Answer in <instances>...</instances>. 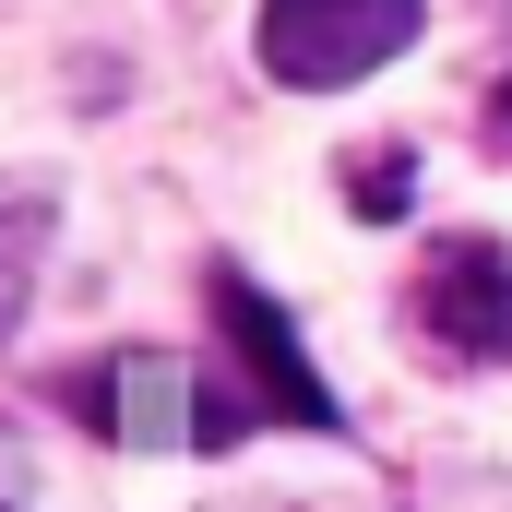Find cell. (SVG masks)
Listing matches in <instances>:
<instances>
[{"instance_id": "3957f363", "label": "cell", "mask_w": 512, "mask_h": 512, "mask_svg": "<svg viewBox=\"0 0 512 512\" xmlns=\"http://www.w3.org/2000/svg\"><path fill=\"white\" fill-rule=\"evenodd\" d=\"M417 322L441 358H512V251L501 239H441L417 262Z\"/></svg>"}, {"instance_id": "52a82bcc", "label": "cell", "mask_w": 512, "mask_h": 512, "mask_svg": "<svg viewBox=\"0 0 512 512\" xmlns=\"http://www.w3.org/2000/svg\"><path fill=\"white\" fill-rule=\"evenodd\" d=\"M501 131H512V84H501Z\"/></svg>"}, {"instance_id": "7a4b0ae2", "label": "cell", "mask_w": 512, "mask_h": 512, "mask_svg": "<svg viewBox=\"0 0 512 512\" xmlns=\"http://www.w3.org/2000/svg\"><path fill=\"white\" fill-rule=\"evenodd\" d=\"M96 405H108V429H120V441H143V453H227V441L251 429L227 382H203L191 358H155V346L108 358Z\"/></svg>"}, {"instance_id": "5b68a950", "label": "cell", "mask_w": 512, "mask_h": 512, "mask_svg": "<svg viewBox=\"0 0 512 512\" xmlns=\"http://www.w3.org/2000/svg\"><path fill=\"white\" fill-rule=\"evenodd\" d=\"M405 191H417V167H405V155H346V203H358V215H393Z\"/></svg>"}, {"instance_id": "6da1fadb", "label": "cell", "mask_w": 512, "mask_h": 512, "mask_svg": "<svg viewBox=\"0 0 512 512\" xmlns=\"http://www.w3.org/2000/svg\"><path fill=\"white\" fill-rule=\"evenodd\" d=\"M417 24H429V0H262V72L298 96H334V84L405 60Z\"/></svg>"}, {"instance_id": "277c9868", "label": "cell", "mask_w": 512, "mask_h": 512, "mask_svg": "<svg viewBox=\"0 0 512 512\" xmlns=\"http://www.w3.org/2000/svg\"><path fill=\"white\" fill-rule=\"evenodd\" d=\"M203 286H215V322H227V346L251 358L262 405H286V417H310V429H322V417H334V393L310 382V358H298V334H286V310L262 298V286H251V274H239V262H215Z\"/></svg>"}, {"instance_id": "8992f818", "label": "cell", "mask_w": 512, "mask_h": 512, "mask_svg": "<svg viewBox=\"0 0 512 512\" xmlns=\"http://www.w3.org/2000/svg\"><path fill=\"white\" fill-rule=\"evenodd\" d=\"M36 501V465H24V441H0V512H24Z\"/></svg>"}]
</instances>
